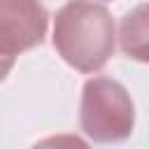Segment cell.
Instances as JSON below:
<instances>
[{
    "label": "cell",
    "instance_id": "obj_1",
    "mask_svg": "<svg viewBox=\"0 0 149 149\" xmlns=\"http://www.w3.org/2000/svg\"><path fill=\"white\" fill-rule=\"evenodd\" d=\"M116 44V26L107 7L93 0H70L54 19V47L79 72L107 65Z\"/></svg>",
    "mask_w": 149,
    "mask_h": 149
},
{
    "label": "cell",
    "instance_id": "obj_5",
    "mask_svg": "<svg viewBox=\"0 0 149 149\" xmlns=\"http://www.w3.org/2000/svg\"><path fill=\"white\" fill-rule=\"evenodd\" d=\"M30 149H88V144L77 135H51L40 140Z\"/></svg>",
    "mask_w": 149,
    "mask_h": 149
},
{
    "label": "cell",
    "instance_id": "obj_4",
    "mask_svg": "<svg viewBox=\"0 0 149 149\" xmlns=\"http://www.w3.org/2000/svg\"><path fill=\"white\" fill-rule=\"evenodd\" d=\"M121 51L140 63H149V2L130 9L119 23Z\"/></svg>",
    "mask_w": 149,
    "mask_h": 149
},
{
    "label": "cell",
    "instance_id": "obj_6",
    "mask_svg": "<svg viewBox=\"0 0 149 149\" xmlns=\"http://www.w3.org/2000/svg\"><path fill=\"white\" fill-rule=\"evenodd\" d=\"M12 68H14V58L12 56H0V81L12 72Z\"/></svg>",
    "mask_w": 149,
    "mask_h": 149
},
{
    "label": "cell",
    "instance_id": "obj_2",
    "mask_svg": "<svg viewBox=\"0 0 149 149\" xmlns=\"http://www.w3.org/2000/svg\"><path fill=\"white\" fill-rule=\"evenodd\" d=\"M79 123L93 142H121L133 133L135 105L119 81L109 77H93L84 84Z\"/></svg>",
    "mask_w": 149,
    "mask_h": 149
},
{
    "label": "cell",
    "instance_id": "obj_3",
    "mask_svg": "<svg viewBox=\"0 0 149 149\" xmlns=\"http://www.w3.org/2000/svg\"><path fill=\"white\" fill-rule=\"evenodd\" d=\"M49 16L40 0H0V56L16 58L47 35Z\"/></svg>",
    "mask_w": 149,
    "mask_h": 149
}]
</instances>
